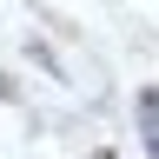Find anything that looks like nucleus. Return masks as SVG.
Listing matches in <instances>:
<instances>
[{
    "instance_id": "nucleus-1",
    "label": "nucleus",
    "mask_w": 159,
    "mask_h": 159,
    "mask_svg": "<svg viewBox=\"0 0 159 159\" xmlns=\"http://www.w3.org/2000/svg\"><path fill=\"white\" fill-rule=\"evenodd\" d=\"M139 113H146V146H152V159H159V93L139 99Z\"/></svg>"
}]
</instances>
